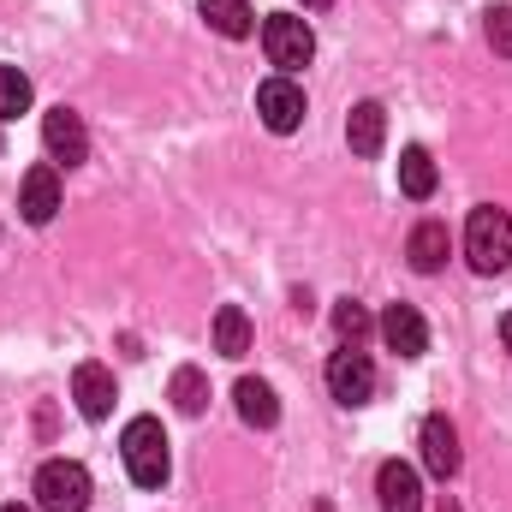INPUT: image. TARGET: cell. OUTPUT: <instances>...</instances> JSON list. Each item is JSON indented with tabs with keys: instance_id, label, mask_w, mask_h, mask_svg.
I'll return each mask as SVG.
<instances>
[{
	"instance_id": "17",
	"label": "cell",
	"mask_w": 512,
	"mask_h": 512,
	"mask_svg": "<svg viewBox=\"0 0 512 512\" xmlns=\"http://www.w3.org/2000/svg\"><path fill=\"white\" fill-rule=\"evenodd\" d=\"M233 399H239V417L251 423V429H274L280 423V399H274V387L245 376V382L233 387Z\"/></svg>"
},
{
	"instance_id": "22",
	"label": "cell",
	"mask_w": 512,
	"mask_h": 512,
	"mask_svg": "<svg viewBox=\"0 0 512 512\" xmlns=\"http://www.w3.org/2000/svg\"><path fill=\"white\" fill-rule=\"evenodd\" d=\"M483 18H489V24H483V30H489V48L512 60V6H489Z\"/></svg>"
},
{
	"instance_id": "19",
	"label": "cell",
	"mask_w": 512,
	"mask_h": 512,
	"mask_svg": "<svg viewBox=\"0 0 512 512\" xmlns=\"http://www.w3.org/2000/svg\"><path fill=\"white\" fill-rule=\"evenodd\" d=\"M376 322H370V310L364 304H352V298H340L334 304V334H340V346H364V334H370Z\"/></svg>"
},
{
	"instance_id": "13",
	"label": "cell",
	"mask_w": 512,
	"mask_h": 512,
	"mask_svg": "<svg viewBox=\"0 0 512 512\" xmlns=\"http://www.w3.org/2000/svg\"><path fill=\"white\" fill-rule=\"evenodd\" d=\"M346 143H352V155H382V143H387V108L382 102H358L352 108V120H346Z\"/></svg>"
},
{
	"instance_id": "8",
	"label": "cell",
	"mask_w": 512,
	"mask_h": 512,
	"mask_svg": "<svg viewBox=\"0 0 512 512\" xmlns=\"http://www.w3.org/2000/svg\"><path fill=\"white\" fill-rule=\"evenodd\" d=\"M18 215H24L30 227H48V221L60 215V173H54V161H42V167L24 173V185H18Z\"/></svg>"
},
{
	"instance_id": "23",
	"label": "cell",
	"mask_w": 512,
	"mask_h": 512,
	"mask_svg": "<svg viewBox=\"0 0 512 512\" xmlns=\"http://www.w3.org/2000/svg\"><path fill=\"white\" fill-rule=\"evenodd\" d=\"M501 340H507V352H512V310L501 316Z\"/></svg>"
},
{
	"instance_id": "25",
	"label": "cell",
	"mask_w": 512,
	"mask_h": 512,
	"mask_svg": "<svg viewBox=\"0 0 512 512\" xmlns=\"http://www.w3.org/2000/svg\"><path fill=\"white\" fill-rule=\"evenodd\" d=\"M441 512H459V507H453V501H441Z\"/></svg>"
},
{
	"instance_id": "6",
	"label": "cell",
	"mask_w": 512,
	"mask_h": 512,
	"mask_svg": "<svg viewBox=\"0 0 512 512\" xmlns=\"http://www.w3.org/2000/svg\"><path fill=\"white\" fill-rule=\"evenodd\" d=\"M256 114H262V126L274 131V137H286V131L304 126V90L274 72V78L256 84Z\"/></svg>"
},
{
	"instance_id": "7",
	"label": "cell",
	"mask_w": 512,
	"mask_h": 512,
	"mask_svg": "<svg viewBox=\"0 0 512 512\" xmlns=\"http://www.w3.org/2000/svg\"><path fill=\"white\" fill-rule=\"evenodd\" d=\"M42 149H48V161H66V167H78L90 155V131H84V120L66 102L42 114Z\"/></svg>"
},
{
	"instance_id": "18",
	"label": "cell",
	"mask_w": 512,
	"mask_h": 512,
	"mask_svg": "<svg viewBox=\"0 0 512 512\" xmlns=\"http://www.w3.org/2000/svg\"><path fill=\"white\" fill-rule=\"evenodd\" d=\"M215 352L221 358H245L251 352V316L239 304H221L215 310Z\"/></svg>"
},
{
	"instance_id": "3",
	"label": "cell",
	"mask_w": 512,
	"mask_h": 512,
	"mask_svg": "<svg viewBox=\"0 0 512 512\" xmlns=\"http://www.w3.org/2000/svg\"><path fill=\"white\" fill-rule=\"evenodd\" d=\"M262 48H268V66H280V78H292L298 66H310L316 30H310L298 12H268V18H262Z\"/></svg>"
},
{
	"instance_id": "11",
	"label": "cell",
	"mask_w": 512,
	"mask_h": 512,
	"mask_svg": "<svg viewBox=\"0 0 512 512\" xmlns=\"http://www.w3.org/2000/svg\"><path fill=\"white\" fill-rule=\"evenodd\" d=\"M72 399H78V411H84L90 423H102V417L114 411V370H108V364H78V370H72Z\"/></svg>"
},
{
	"instance_id": "14",
	"label": "cell",
	"mask_w": 512,
	"mask_h": 512,
	"mask_svg": "<svg viewBox=\"0 0 512 512\" xmlns=\"http://www.w3.org/2000/svg\"><path fill=\"white\" fill-rule=\"evenodd\" d=\"M447 251H453V239H447V227H441V221L411 227L405 256H411V268H417V274H441V268H447Z\"/></svg>"
},
{
	"instance_id": "4",
	"label": "cell",
	"mask_w": 512,
	"mask_h": 512,
	"mask_svg": "<svg viewBox=\"0 0 512 512\" xmlns=\"http://www.w3.org/2000/svg\"><path fill=\"white\" fill-rule=\"evenodd\" d=\"M36 507L42 512H84L90 507V471L78 459H48L36 471Z\"/></svg>"
},
{
	"instance_id": "9",
	"label": "cell",
	"mask_w": 512,
	"mask_h": 512,
	"mask_svg": "<svg viewBox=\"0 0 512 512\" xmlns=\"http://www.w3.org/2000/svg\"><path fill=\"white\" fill-rule=\"evenodd\" d=\"M376 328H382L387 352H399V358H423V352H429V322H423L411 304H387Z\"/></svg>"
},
{
	"instance_id": "2",
	"label": "cell",
	"mask_w": 512,
	"mask_h": 512,
	"mask_svg": "<svg viewBox=\"0 0 512 512\" xmlns=\"http://www.w3.org/2000/svg\"><path fill=\"white\" fill-rule=\"evenodd\" d=\"M120 453H126V471L137 489H161L167 483V435L155 417H131L126 435H120Z\"/></svg>"
},
{
	"instance_id": "12",
	"label": "cell",
	"mask_w": 512,
	"mask_h": 512,
	"mask_svg": "<svg viewBox=\"0 0 512 512\" xmlns=\"http://www.w3.org/2000/svg\"><path fill=\"white\" fill-rule=\"evenodd\" d=\"M376 495H382V512H423V483L399 459H387L382 471H376Z\"/></svg>"
},
{
	"instance_id": "24",
	"label": "cell",
	"mask_w": 512,
	"mask_h": 512,
	"mask_svg": "<svg viewBox=\"0 0 512 512\" xmlns=\"http://www.w3.org/2000/svg\"><path fill=\"white\" fill-rule=\"evenodd\" d=\"M304 6H310V12H328V6H334V0H304Z\"/></svg>"
},
{
	"instance_id": "16",
	"label": "cell",
	"mask_w": 512,
	"mask_h": 512,
	"mask_svg": "<svg viewBox=\"0 0 512 512\" xmlns=\"http://www.w3.org/2000/svg\"><path fill=\"white\" fill-rule=\"evenodd\" d=\"M435 179H441V173H435V155H429L423 143L399 149V191H405V197H417V203L435 197Z\"/></svg>"
},
{
	"instance_id": "1",
	"label": "cell",
	"mask_w": 512,
	"mask_h": 512,
	"mask_svg": "<svg viewBox=\"0 0 512 512\" xmlns=\"http://www.w3.org/2000/svg\"><path fill=\"white\" fill-rule=\"evenodd\" d=\"M465 262H471L477 274L512 268V215L507 209H495V203L471 209V221H465Z\"/></svg>"
},
{
	"instance_id": "5",
	"label": "cell",
	"mask_w": 512,
	"mask_h": 512,
	"mask_svg": "<svg viewBox=\"0 0 512 512\" xmlns=\"http://www.w3.org/2000/svg\"><path fill=\"white\" fill-rule=\"evenodd\" d=\"M328 393H334L340 405H370V393H376V364H370L364 346H340V352L328 358Z\"/></svg>"
},
{
	"instance_id": "26",
	"label": "cell",
	"mask_w": 512,
	"mask_h": 512,
	"mask_svg": "<svg viewBox=\"0 0 512 512\" xmlns=\"http://www.w3.org/2000/svg\"><path fill=\"white\" fill-rule=\"evenodd\" d=\"M0 512H30V507H0Z\"/></svg>"
},
{
	"instance_id": "15",
	"label": "cell",
	"mask_w": 512,
	"mask_h": 512,
	"mask_svg": "<svg viewBox=\"0 0 512 512\" xmlns=\"http://www.w3.org/2000/svg\"><path fill=\"white\" fill-rule=\"evenodd\" d=\"M197 12H203L209 30L227 36V42H245V36L256 30V12L245 6V0H197Z\"/></svg>"
},
{
	"instance_id": "10",
	"label": "cell",
	"mask_w": 512,
	"mask_h": 512,
	"mask_svg": "<svg viewBox=\"0 0 512 512\" xmlns=\"http://www.w3.org/2000/svg\"><path fill=\"white\" fill-rule=\"evenodd\" d=\"M423 465H429L441 483L465 465V453H459V429H453L441 411H435V417H423Z\"/></svg>"
},
{
	"instance_id": "21",
	"label": "cell",
	"mask_w": 512,
	"mask_h": 512,
	"mask_svg": "<svg viewBox=\"0 0 512 512\" xmlns=\"http://www.w3.org/2000/svg\"><path fill=\"white\" fill-rule=\"evenodd\" d=\"M30 108V78L18 66H0V120H18Z\"/></svg>"
},
{
	"instance_id": "20",
	"label": "cell",
	"mask_w": 512,
	"mask_h": 512,
	"mask_svg": "<svg viewBox=\"0 0 512 512\" xmlns=\"http://www.w3.org/2000/svg\"><path fill=\"white\" fill-rule=\"evenodd\" d=\"M173 405L185 411V417H197L203 405H209V382H203V370H173Z\"/></svg>"
}]
</instances>
